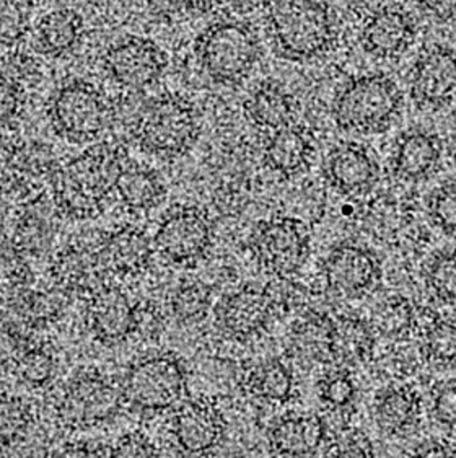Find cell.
<instances>
[{"instance_id":"obj_25","label":"cell","mask_w":456,"mask_h":458,"mask_svg":"<svg viewBox=\"0 0 456 458\" xmlns=\"http://www.w3.org/2000/svg\"><path fill=\"white\" fill-rule=\"evenodd\" d=\"M375 349L374 330L356 317L333 320L331 359L342 366H359L372 358Z\"/></svg>"},{"instance_id":"obj_45","label":"cell","mask_w":456,"mask_h":458,"mask_svg":"<svg viewBox=\"0 0 456 458\" xmlns=\"http://www.w3.org/2000/svg\"><path fill=\"white\" fill-rule=\"evenodd\" d=\"M23 2H37V0H23Z\"/></svg>"},{"instance_id":"obj_12","label":"cell","mask_w":456,"mask_h":458,"mask_svg":"<svg viewBox=\"0 0 456 458\" xmlns=\"http://www.w3.org/2000/svg\"><path fill=\"white\" fill-rule=\"evenodd\" d=\"M105 69L126 89H146L164 73L166 55L152 39L128 38L106 51Z\"/></svg>"},{"instance_id":"obj_38","label":"cell","mask_w":456,"mask_h":458,"mask_svg":"<svg viewBox=\"0 0 456 458\" xmlns=\"http://www.w3.org/2000/svg\"><path fill=\"white\" fill-rule=\"evenodd\" d=\"M30 424V410L19 398H4L2 402V442H10L21 436Z\"/></svg>"},{"instance_id":"obj_28","label":"cell","mask_w":456,"mask_h":458,"mask_svg":"<svg viewBox=\"0 0 456 458\" xmlns=\"http://www.w3.org/2000/svg\"><path fill=\"white\" fill-rule=\"evenodd\" d=\"M121 201L131 209L147 211L162 201L164 184L154 172L139 165L124 166L116 184Z\"/></svg>"},{"instance_id":"obj_39","label":"cell","mask_w":456,"mask_h":458,"mask_svg":"<svg viewBox=\"0 0 456 458\" xmlns=\"http://www.w3.org/2000/svg\"><path fill=\"white\" fill-rule=\"evenodd\" d=\"M430 412L440 426L456 429V382H447L438 386L432 398Z\"/></svg>"},{"instance_id":"obj_5","label":"cell","mask_w":456,"mask_h":458,"mask_svg":"<svg viewBox=\"0 0 456 458\" xmlns=\"http://www.w3.org/2000/svg\"><path fill=\"white\" fill-rule=\"evenodd\" d=\"M198 134L196 111L191 103L176 95L154 101L137 121V142L154 156H182L194 144Z\"/></svg>"},{"instance_id":"obj_29","label":"cell","mask_w":456,"mask_h":458,"mask_svg":"<svg viewBox=\"0 0 456 458\" xmlns=\"http://www.w3.org/2000/svg\"><path fill=\"white\" fill-rule=\"evenodd\" d=\"M331 328L333 320L323 315L300 321L291 338L293 352L311 362L331 360Z\"/></svg>"},{"instance_id":"obj_7","label":"cell","mask_w":456,"mask_h":458,"mask_svg":"<svg viewBox=\"0 0 456 458\" xmlns=\"http://www.w3.org/2000/svg\"><path fill=\"white\" fill-rule=\"evenodd\" d=\"M49 114L55 131L72 142L100 138L111 123L108 101L83 81L63 85L53 98Z\"/></svg>"},{"instance_id":"obj_32","label":"cell","mask_w":456,"mask_h":458,"mask_svg":"<svg viewBox=\"0 0 456 458\" xmlns=\"http://www.w3.org/2000/svg\"><path fill=\"white\" fill-rule=\"evenodd\" d=\"M426 287L442 303H456V248L435 253L426 267Z\"/></svg>"},{"instance_id":"obj_19","label":"cell","mask_w":456,"mask_h":458,"mask_svg":"<svg viewBox=\"0 0 456 458\" xmlns=\"http://www.w3.org/2000/svg\"><path fill=\"white\" fill-rule=\"evenodd\" d=\"M326 426L315 412H291L274 422L267 432L269 445L281 457H307L321 447Z\"/></svg>"},{"instance_id":"obj_8","label":"cell","mask_w":456,"mask_h":458,"mask_svg":"<svg viewBox=\"0 0 456 458\" xmlns=\"http://www.w3.org/2000/svg\"><path fill=\"white\" fill-rule=\"evenodd\" d=\"M186 374L172 356L142 359L129 369L122 392L129 403L144 411H165L182 403Z\"/></svg>"},{"instance_id":"obj_21","label":"cell","mask_w":456,"mask_h":458,"mask_svg":"<svg viewBox=\"0 0 456 458\" xmlns=\"http://www.w3.org/2000/svg\"><path fill=\"white\" fill-rule=\"evenodd\" d=\"M273 307L265 291L241 289L225 297L219 307V325L228 336L248 339L265 328Z\"/></svg>"},{"instance_id":"obj_23","label":"cell","mask_w":456,"mask_h":458,"mask_svg":"<svg viewBox=\"0 0 456 458\" xmlns=\"http://www.w3.org/2000/svg\"><path fill=\"white\" fill-rule=\"evenodd\" d=\"M311 156L313 142L308 132L293 124L277 129L265 148L266 165L283 176L300 174L310 164Z\"/></svg>"},{"instance_id":"obj_11","label":"cell","mask_w":456,"mask_h":458,"mask_svg":"<svg viewBox=\"0 0 456 458\" xmlns=\"http://www.w3.org/2000/svg\"><path fill=\"white\" fill-rule=\"evenodd\" d=\"M323 276L333 293L360 297L378 285L382 266L374 251L360 245L342 243L333 248L323 261Z\"/></svg>"},{"instance_id":"obj_37","label":"cell","mask_w":456,"mask_h":458,"mask_svg":"<svg viewBox=\"0 0 456 458\" xmlns=\"http://www.w3.org/2000/svg\"><path fill=\"white\" fill-rule=\"evenodd\" d=\"M51 239V229L46 220L35 214H27L20 220L17 230V247L20 251L28 253H41L45 251Z\"/></svg>"},{"instance_id":"obj_2","label":"cell","mask_w":456,"mask_h":458,"mask_svg":"<svg viewBox=\"0 0 456 458\" xmlns=\"http://www.w3.org/2000/svg\"><path fill=\"white\" fill-rule=\"evenodd\" d=\"M267 23L275 47L292 61L319 57L336 39L334 17L323 0H274Z\"/></svg>"},{"instance_id":"obj_36","label":"cell","mask_w":456,"mask_h":458,"mask_svg":"<svg viewBox=\"0 0 456 458\" xmlns=\"http://www.w3.org/2000/svg\"><path fill=\"white\" fill-rule=\"evenodd\" d=\"M319 398L329 408L342 410L354 402L356 384L346 372H334L321 382Z\"/></svg>"},{"instance_id":"obj_1","label":"cell","mask_w":456,"mask_h":458,"mask_svg":"<svg viewBox=\"0 0 456 458\" xmlns=\"http://www.w3.org/2000/svg\"><path fill=\"white\" fill-rule=\"evenodd\" d=\"M122 170V157L118 148L108 144L87 148L67 162L55 178L59 209L75 219L97 216L105 199L116 190Z\"/></svg>"},{"instance_id":"obj_26","label":"cell","mask_w":456,"mask_h":458,"mask_svg":"<svg viewBox=\"0 0 456 458\" xmlns=\"http://www.w3.org/2000/svg\"><path fill=\"white\" fill-rule=\"evenodd\" d=\"M297 103L292 95L275 83H265L245 101V114L256 126L266 129L283 128L292 124Z\"/></svg>"},{"instance_id":"obj_18","label":"cell","mask_w":456,"mask_h":458,"mask_svg":"<svg viewBox=\"0 0 456 458\" xmlns=\"http://www.w3.org/2000/svg\"><path fill=\"white\" fill-rule=\"evenodd\" d=\"M106 269L101 261L100 251L82 245L67 247L57 253L51 275L59 291L67 293L93 295L105 287Z\"/></svg>"},{"instance_id":"obj_43","label":"cell","mask_w":456,"mask_h":458,"mask_svg":"<svg viewBox=\"0 0 456 458\" xmlns=\"http://www.w3.org/2000/svg\"><path fill=\"white\" fill-rule=\"evenodd\" d=\"M186 9L194 10V12H209V10L217 7L222 0H180Z\"/></svg>"},{"instance_id":"obj_30","label":"cell","mask_w":456,"mask_h":458,"mask_svg":"<svg viewBox=\"0 0 456 458\" xmlns=\"http://www.w3.org/2000/svg\"><path fill=\"white\" fill-rule=\"evenodd\" d=\"M249 392L266 403H285L293 392L291 369L281 360H269L249 376Z\"/></svg>"},{"instance_id":"obj_34","label":"cell","mask_w":456,"mask_h":458,"mask_svg":"<svg viewBox=\"0 0 456 458\" xmlns=\"http://www.w3.org/2000/svg\"><path fill=\"white\" fill-rule=\"evenodd\" d=\"M210 302L209 289L192 283L180 287L172 299L173 317L182 323H194L204 318Z\"/></svg>"},{"instance_id":"obj_9","label":"cell","mask_w":456,"mask_h":458,"mask_svg":"<svg viewBox=\"0 0 456 458\" xmlns=\"http://www.w3.org/2000/svg\"><path fill=\"white\" fill-rule=\"evenodd\" d=\"M258 263L275 277H291L310 255V235L300 220L277 217L259 225L253 235Z\"/></svg>"},{"instance_id":"obj_14","label":"cell","mask_w":456,"mask_h":458,"mask_svg":"<svg viewBox=\"0 0 456 458\" xmlns=\"http://www.w3.org/2000/svg\"><path fill=\"white\" fill-rule=\"evenodd\" d=\"M329 184L342 194L367 193L380 176V166L372 152L357 142L334 147L325 164Z\"/></svg>"},{"instance_id":"obj_27","label":"cell","mask_w":456,"mask_h":458,"mask_svg":"<svg viewBox=\"0 0 456 458\" xmlns=\"http://www.w3.org/2000/svg\"><path fill=\"white\" fill-rule=\"evenodd\" d=\"M82 30V17L75 10H53L38 23V41L47 55H65L77 47Z\"/></svg>"},{"instance_id":"obj_41","label":"cell","mask_w":456,"mask_h":458,"mask_svg":"<svg viewBox=\"0 0 456 458\" xmlns=\"http://www.w3.org/2000/svg\"><path fill=\"white\" fill-rule=\"evenodd\" d=\"M113 457H154L156 455V450L154 445L148 442L146 436L132 432L124 436L119 440L118 445H114V450L111 452Z\"/></svg>"},{"instance_id":"obj_24","label":"cell","mask_w":456,"mask_h":458,"mask_svg":"<svg viewBox=\"0 0 456 458\" xmlns=\"http://www.w3.org/2000/svg\"><path fill=\"white\" fill-rule=\"evenodd\" d=\"M420 400L408 386H390L376 398L375 420L390 436H404L419 422Z\"/></svg>"},{"instance_id":"obj_3","label":"cell","mask_w":456,"mask_h":458,"mask_svg":"<svg viewBox=\"0 0 456 458\" xmlns=\"http://www.w3.org/2000/svg\"><path fill=\"white\" fill-rule=\"evenodd\" d=\"M401 89L384 73H368L347 83L333 103L336 126L356 134L384 132L401 113Z\"/></svg>"},{"instance_id":"obj_16","label":"cell","mask_w":456,"mask_h":458,"mask_svg":"<svg viewBox=\"0 0 456 458\" xmlns=\"http://www.w3.org/2000/svg\"><path fill=\"white\" fill-rule=\"evenodd\" d=\"M91 333L101 343H119L139 327V313L128 295L116 287H101L89 303Z\"/></svg>"},{"instance_id":"obj_13","label":"cell","mask_w":456,"mask_h":458,"mask_svg":"<svg viewBox=\"0 0 456 458\" xmlns=\"http://www.w3.org/2000/svg\"><path fill=\"white\" fill-rule=\"evenodd\" d=\"M210 245V225L196 209L170 214L156 233V247L162 257L176 265L198 261Z\"/></svg>"},{"instance_id":"obj_10","label":"cell","mask_w":456,"mask_h":458,"mask_svg":"<svg viewBox=\"0 0 456 458\" xmlns=\"http://www.w3.org/2000/svg\"><path fill=\"white\" fill-rule=\"evenodd\" d=\"M456 93V49L434 47L416 61L410 72V97L422 110H438Z\"/></svg>"},{"instance_id":"obj_33","label":"cell","mask_w":456,"mask_h":458,"mask_svg":"<svg viewBox=\"0 0 456 458\" xmlns=\"http://www.w3.org/2000/svg\"><path fill=\"white\" fill-rule=\"evenodd\" d=\"M427 209L434 225L448 237H456V180L442 183L429 196Z\"/></svg>"},{"instance_id":"obj_22","label":"cell","mask_w":456,"mask_h":458,"mask_svg":"<svg viewBox=\"0 0 456 458\" xmlns=\"http://www.w3.org/2000/svg\"><path fill=\"white\" fill-rule=\"evenodd\" d=\"M101 261L110 275L137 276L144 273L152 261V245L142 230H116L101 243Z\"/></svg>"},{"instance_id":"obj_40","label":"cell","mask_w":456,"mask_h":458,"mask_svg":"<svg viewBox=\"0 0 456 458\" xmlns=\"http://www.w3.org/2000/svg\"><path fill=\"white\" fill-rule=\"evenodd\" d=\"M20 312L27 320H47L57 312V302L46 293H31L23 297L20 303Z\"/></svg>"},{"instance_id":"obj_15","label":"cell","mask_w":456,"mask_h":458,"mask_svg":"<svg viewBox=\"0 0 456 458\" xmlns=\"http://www.w3.org/2000/svg\"><path fill=\"white\" fill-rule=\"evenodd\" d=\"M225 429L219 406L207 398L184 404L176 412L173 436L176 444L188 454H204L214 449Z\"/></svg>"},{"instance_id":"obj_4","label":"cell","mask_w":456,"mask_h":458,"mask_svg":"<svg viewBox=\"0 0 456 458\" xmlns=\"http://www.w3.org/2000/svg\"><path fill=\"white\" fill-rule=\"evenodd\" d=\"M198 53L210 79L220 83L240 82L258 63L259 39L247 23L227 20L202 35Z\"/></svg>"},{"instance_id":"obj_17","label":"cell","mask_w":456,"mask_h":458,"mask_svg":"<svg viewBox=\"0 0 456 458\" xmlns=\"http://www.w3.org/2000/svg\"><path fill=\"white\" fill-rule=\"evenodd\" d=\"M416 38V23L400 7H384L367 20L362 30V47L380 59L401 55Z\"/></svg>"},{"instance_id":"obj_31","label":"cell","mask_w":456,"mask_h":458,"mask_svg":"<svg viewBox=\"0 0 456 458\" xmlns=\"http://www.w3.org/2000/svg\"><path fill=\"white\" fill-rule=\"evenodd\" d=\"M422 351L432 366L456 369V321L437 320L427 327Z\"/></svg>"},{"instance_id":"obj_44","label":"cell","mask_w":456,"mask_h":458,"mask_svg":"<svg viewBox=\"0 0 456 458\" xmlns=\"http://www.w3.org/2000/svg\"><path fill=\"white\" fill-rule=\"evenodd\" d=\"M450 156H452V160L455 162L456 165V132L453 139H452V146H450Z\"/></svg>"},{"instance_id":"obj_35","label":"cell","mask_w":456,"mask_h":458,"mask_svg":"<svg viewBox=\"0 0 456 458\" xmlns=\"http://www.w3.org/2000/svg\"><path fill=\"white\" fill-rule=\"evenodd\" d=\"M55 359L45 349H28L17 364L20 378L33 388H41L55 376Z\"/></svg>"},{"instance_id":"obj_42","label":"cell","mask_w":456,"mask_h":458,"mask_svg":"<svg viewBox=\"0 0 456 458\" xmlns=\"http://www.w3.org/2000/svg\"><path fill=\"white\" fill-rule=\"evenodd\" d=\"M420 12L438 23L456 19V0H414Z\"/></svg>"},{"instance_id":"obj_20","label":"cell","mask_w":456,"mask_h":458,"mask_svg":"<svg viewBox=\"0 0 456 458\" xmlns=\"http://www.w3.org/2000/svg\"><path fill=\"white\" fill-rule=\"evenodd\" d=\"M440 162V139L426 129H410L398 139L393 156V172L402 182L418 183L435 174Z\"/></svg>"},{"instance_id":"obj_6","label":"cell","mask_w":456,"mask_h":458,"mask_svg":"<svg viewBox=\"0 0 456 458\" xmlns=\"http://www.w3.org/2000/svg\"><path fill=\"white\" fill-rule=\"evenodd\" d=\"M124 392L110 377L87 372L73 378L57 403V421L65 429H89L110 421L121 410Z\"/></svg>"}]
</instances>
